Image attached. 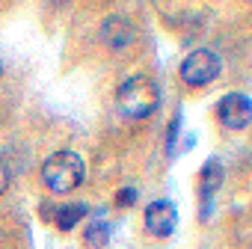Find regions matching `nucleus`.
<instances>
[{"instance_id":"obj_7","label":"nucleus","mask_w":252,"mask_h":249,"mask_svg":"<svg viewBox=\"0 0 252 249\" xmlns=\"http://www.w3.org/2000/svg\"><path fill=\"white\" fill-rule=\"evenodd\" d=\"M220 184H222V163L217 160V157H211L205 166H202V172H199V199H202V219H208V205H211V199H214V193L220 190Z\"/></svg>"},{"instance_id":"obj_12","label":"nucleus","mask_w":252,"mask_h":249,"mask_svg":"<svg viewBox=\"0 0 252 249\" xmlns=\"http://www.w3.org/2000/svg\"><path fill=\"white\" fill-rule=\"evenodd\" d=\"M9 181H12V172H9V166H6V160L0 157V196L6 193V187H9Z\"/></svg>"},{"instance_id":"obj_3","label":"nucleus","mask_w":252,"mask_h":249,"mask_svg":"<svg viewBox=\"0 0 252 249\" xmlns=\"http://www.w3.org/2000/svg\"><path fill=\"white\" fill-rule=\"evenodd\" d=\"M220 71H222L220 54L211 51V48H199V51H193V54L184 57L178 74H181V80H184L187 86H208L211 80L220 77Z\"/></svg>"},{"instance_id":"obj_11","label":"nucleus","mask_w":252,"mask_h":249,"mask_svg":"<svg viewBox=\"0 0 252 249\" xmlns=\"http://www.w3.org/2000/svg\"><path fill=\"white\" fill-rule=\"evenodd\" d=\"M178 128H181V113H175L172 124H169V134H166V146H169V155H175V140H178Z\"/></svg>"},{"instance_id":"obj_4","label":"nucleus","mask_w":252,"mask_h":249,"mask_svg":"<svg viewBox=\"0 0 252 249\" xmlns=\"http://www.w3.org/2000/svg\"><path fill=\"white\" fill-rule=\"evenodd\" d=\"M217 119L225 131H243L252 122V98L243 92H228L217 101Z\"/></svg>"},{"instance_id":"obj_2","label":"nucleus","mask_w":252,"mask_h":249,"mask_svg":"<svg viewBox=\"0 0 252 249\" xmlns=\"http://www.w3.org/2000/svg\"><path fill=\"white\" fill-rule=\"evenodd\" d=\"M83 175H86L83 157H80L77 152H68V149L54 152V155L45 160V166H42V184H45L51 193H57V196L77 190V187L83 184Z\"/></svg>"},{"instance_id":"obj_9","label":"nucleus","mask_w":252,"mask_h":249,"mask_svg":"<svg viewBox=\"0 0 252 249\" xmlns=\"http://www.w3.org/2000/svg\"><path fill=\"white\" fill-rule=\"evenodd\" d=\"M83 240H86L89 246H95V249H104L107 240H110V225H107L104 219H89V225H86V231H83Z\"/></svg>"},{"instance_id":"obj_10","label":"nucleus","mask_w":252,"mask_h":249,"mask_svg":"<svg viewBox=\"0 0 252 249\" xmlns=\"http://www.w3.org/2000/svg\"><path fill=\"white\" fill-rule=\"evenodd\" d=\"M137 196H140V193H137L134 187H122V190L116 193V205H119V208H131V205H137Z\"/></svg>"},{"instance_id":"obj_13","label":"nucleus","mask_w":252,"mask_h":249,"mask_svg":"<svg viewBox=\"0 0 252 249\" xmlns=\"http://www.w3.org/2000/svg\"><path fill=\"white\" fill-rule=\"evenodd\" d=\"M0 77H3V60H0Z\"/></svg>"},{"instance_id":"obj_5","label":"nucleus","mask_w":252,"mask_h":249,"mask_svg":"<svg viewBox=\"0 0 252 249\" xmlns=\"http://www.w3.org/2000/svg\"><path fill=\"white\" fill-rule=\"evenodd\" d=\"M134 39H137V24L125 12H113V15L104 18V24H101V42L107 48L122 51V48H128Z\"/></svg>"},{"instance_id":"obj_8","label":"nucleus","mask_w":252,"mask_h":249,"mask_svg":"<svg viewBox=\"0 0 252 249\" xmlns=\"http://www.w3.org/2000/svg\"><path fill=\"white\" fill-rule=\"evenodd\" d=\"M86 214H89V205H86V202H65V205H57V208H54L51 219H54L57 228L68 231V228H74L80 219H86Z\"/></svg>"},{"instance_id":"obj_6","label":"nucleus","mask_w":252,"mask_h":249,"mask_svg":"<svg viewBox=\"0 0 252 249\" xmlns=\"http://www.w3.org/2000/svg\"><path fill=\"white\" fill-rule=\"evenodd\" d=\"M146 228H149V234H155V237H169L172 231H175V225H178V211H175V205L169 202V199H158V202H152L149 208H146Z\"/></svg>"},{"instance_id":"obj_1","label":"nucleus","mask_w":252,"mask_h":249,"mask_svg":"<svg viewBox=\"0 0 252 249\" xmlns=\"http://www.w3.org/2000/svg\"><path fill=\"white\" fill-rule=\"evenodd\" d=\"M116 104L128 119H149L160 107V86L149 74H131L116 92Z\"/></svg>"}]
</instances>
